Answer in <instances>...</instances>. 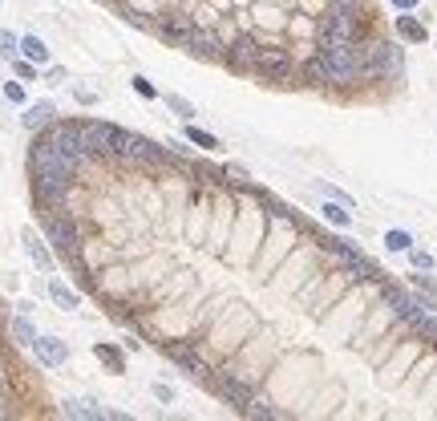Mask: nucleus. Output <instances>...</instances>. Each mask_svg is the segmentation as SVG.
I'll list each match as a JSON object with an SVG mask.
<instances>
[{"label": "nucleus", "mask_w": 437, "mask_h": 421, "mask_svg": "<svg viewBox=\"0 0 437 421\" xmlns=\"http://www.w3.org/2000/svg\"><path fill=\"white\" fill-rule=\"evenodd\" d=\"M324 69L332 85H352L364 77V61H360V45L356 41H324Z\"/></svg>", "instance_id": "nucleus-1"}, {"label": "nucleus", "mask_w": 437, "mask_h": 421, "mask_svg": "<svg viewBox=\"0 0 437 421\" xmlns=\"http://www.w3.org/2000/svg\"><path fill=\"white\" fill-rule=\"evenodd\" d=\"M29 170L33 174H57V178H73L82 163H73L53 138H49V130H37V142L29 146Z\"/></svg>", "instance_id": "nucleus-2"}, {"label": "nucleus", "mask_w": 437, "mask_h": 421, "mask_svg": "<svg viewBox=\"0 0 437 421\" xmlns=\"http://www.w3.org/2000/svg\"><path fill=\"white\" fill-rule=\"evenodd\" d=\"M41 227H45V239L57 248V255H65L69 263L82 259V231H77V223L61 207H57V215H53V210H41Z\"/></svg>", "instance_id": "nucleus-3"}, {"label": "nucleus", "mask_w": 437, "mask_h": 421, "mask_svg": "<svg viewBox=\"0 0 437 421\" xmlns=\"http://www.w3.org/2000/svg\"><path fill=\"white\" fill-rule=\"evenodd\" d=\"M114 158H122V163H138V167H154V163L178 167V158L171 154V150L154 146L150 138H142V134H130V130H118V150H114Z\"/></svg>", "instance_id": "nucleus-4"}, {"label": "nucleus", "mask_w": 437, "mask_h": 421, "mask_svg": "<svg viewBox=\"0 0 437 421\" xmlns=\"http://www.w3.org/2000/svg\"><path fill=\"white\" fill-rule=\"evenodd\" d=\"M45 130H49V138H53L73 163L86 167L89 158H93V150H89V122H57V118H53Z\"/></svg>", "instance_id": "nucleus-5"}, {"label": "nucleus", "mask_w": 437, "mask_h": 421, "mask_svg": "<svg viewBox=\"0 0 437 421\" xmlns=\"http://www.w3.org/2000/svg\"><path fill=\"white\" fill-rule=\"evenodd\" d=\"M360 61H364V77H401V69H405L401 49L385 41L360 45Z\"/></svg>", "instance_id": "nucleus-6"}, {"label": "nucleus", "mask_w": 437, "mask_h": 421, "mask_svg": "<svg viewBox=\"0 0 437 421\" xmlns=\"http://www.w3.org/2000/svg\"><path fill=\"white\" fill-rule=\"evenodd\" d=\"M251 69L263 73L267 82H288V77H292V53H288V49H279V45H260V53H255Z\"/></svg>", "instance_id": "nucleus-7"}, {"label": "nucleus", "mask_w": 437, "mask_h": 421, "mask_svg": "<svg viewBox=\"0 0 437 421\" xmlns=\"http://www.w3.org/2000/svg\"><path fill=\"white\" fill-rule=\"evenodd\" d=\"M324 41H356L360 37V12L356 8H332L328 21L320 25Z\"/></svg>", "instance_id": "nucleus-8"}, {"label": "nucleus", "mask_w": 437, "mask_h": 421, "mask_svg": "<svg viewBox=\"0 0 437 421\" xmlns=\"http://www.w3.org/2000/svg\"><path fill=\"white\" fill-rule=\"evenodd\" d=\"M69 182H73V178H57V174H33V195H37V207H41V210L61 207V199L69 195Z\"/></svg>", "instance_id": "nucleus-9"}, {"label": "nucleus", "mask_w": 437, "mask_h": 421, "mask_svg": "<svg viewBox=\"0 0 437 421\" xmlns=\"http://www.w3.org/2000/svg\"><path fill=\"white\" fill-rule=\"evenodd\" d=\"M186 49L199 53V57H207V61H227V41L218 37L215 29H199L195 25V33L186 37Z\"/></svg>", "instance_id": "nucleus-10"}, {"label": "nucleus", "mask_w": 437, "mask_h": 421, "mask_svg": "<svg viewBox=\"0 0 437 421\" xmlns=\"http://www.w3.org/2000/svg\"><path fill=\"white\" fill-rule=\"evenodd\" d=\"M385 300H389V308H393L401 320H413V316H421L425 308H434V296H429V300H421V296H409V292H401V288H389Z\"/></svg>", "instance_id": "nucleus-11"}, {"label": "nucleus", "mask_w": 437, "mask_h": 421, "mask_svg": "<svg viewBox=\"0 0 437 421\" xmlns=\"http://www.w3.org/2000/svg\"><path fill=\"white\" fill-rule=\"evenodd\" d=\"M33 352H37V361L49 365V369H57V365H65V361H69V344H65L61 337H41V333H37Z\"/></svg>", "instance_id": "nucleus-12"}, {"label": "nucleus", "mask_w": 437, "mask_h": 421, "mask_svg": "<svg viewBox=\"0 0 437 421\" xmlns=\"http://www.w3.org/2000/svg\"><path fill=\"white\" fill-rule=\"evenodd\" d=\"M89 150H93V158L101 154V158H114V150H118V126H110V122H89Z\"/></svg>", "instance_id": "nucleus-13"}, {"label": "nucleus", "mask_w": 437, "mask_h": 421, "mask_svg": "<svg viewBox=\"0 0 437 421\" xmlns=\"http://www.w3.org/2000/svg\"><path fill=\"white\" fill-rule=\"evenodd\" d=\"M211 389H215V393H223V397H227L231 405H239V409H243V405L255 397V393H251V385H247V381H239L235 373H223V377H215V381H211Z\"/></svg>", "instance_id": "nucleus-14"}, {"label": "nucleus", "mask_w": 437, "mask_h": 421, "mask_svg": "<svg viewBox=\"0 0 437 421\" xmlns=\"http://www.w3.org/2000/svg\"><path fill=\"white\" fill-rule=\"evenodd\" d=\"M166 352H171V361H178L190 377H199V381H207L211 377V369H207V361L190 348V344H166Z\"/></svg>", "instance_id": "nucleus-15"}, {"label": "nucleus", "mask_w": 437, "mask_h": 421, "mask_svg": "<svg viewBox=\"0 0 437 421\" xmlns=\"http://www.w3.org/2000/svg\"><path fill=\"white\" fill-rule=\"evenodd\" d=\"M154 29H158L162 37H171V41L186 45V37L195 33V21H190V16H182V12H162V16L154 21Z\"/></svg>", "instance_id": "nucleus-16"}, {"label": "nucleus", "mask_w": 437, "mask_h": 421, "mask_svg": "<svg viewBox=\"0 0 437 421\" xmlns=\"http://www.w3.org/2000/svg\"><path fill=\"white\" fill-rule=\"evenodd\" d=\"M255 53H260V41L255 37H235V41L227 45V61L235 65V69H251V61H255Z\"/></svg>", "instance_id": "nucleus-17"}, {"label": "nucleus", "mask_w": 437, "mask_h": 421, "mask_svg": "<svg viewBox=\"0 0 437 421\" xmlns=\"http://www.w3.org/2000/svg\"><path fill=\"white\" fill-rule=\"evenodd\" d=\"M61 418H77V421H97V418H105L101 409H97V401H61Z\"/></svg>", "instance_id": "nucleus-18"}, {"label": "nucleus", "mask_w": 437, "mask_h": 421, "mask_svg": "<svg viewBox=\"0 0 437 421\" xmlns=\"http://www.w3.org/2000/svg\"><path fill=\"white\" fill-rule=\"evenodd\" d=\"M53 118H57V106L53 101H37V106H29V114L21 122H25V130H45Z\"/></svg>", "instance_id": "nucleus-19"}, {"label": "nucleus", "mask_w": 437, "mask_h": 421, "mask_svg": "<svg viewBox=\"0 0 437 421\" xmlns=\"http://www.w3.org/2000/svg\"><path fill=\"white\" fill-rule=\"evenodd\" d=\"M21 53H25L33 65H45V61H49V45H45L37 33H25V37H21Z\"/></svg>", "instance_id": "nucleus-20"}, {"label": "nucleus", "mask_w": 437, "mask_h": 421, "mask_svg": "<svg viewBox=\"0 0 437 421\" xmlns=\"http://www.w3.org/2000/svg\"><path fill=\"white\" fill-rule=\"evenodd\" d=\"M49 296H53V304L61 312H77V292H69L61 280H49Z\"/></svg>", "instance_id": "nucleus-21"}, {"label": "nucleus", "mask_w": 437, "mask_h": 421, "mask_svg": "<svg viewBox=\"0 0 437 421\" xmlns=\"http://www.w3.org/2000/svg\"><path fill=\"white\" fill-rule=\"evenodd\" d=\"M12 340H16V344H29V348H33V340H37V328L29 324V312L12 316Z\"/></svg>", "instance_id": "nucleus-22"}, {"label": "nucleus", "mask_w": 437, "mask_h": 421, "mask_svg": "<svg viewBox=\"0 0 437 421\" xmlns=\"http://www.w3.org/2000/svg\"><path fill=\"white\" fill-rule=\"evenodd\" d=\"M320 215H324L328 223H336V227H349V223H352V207L336 203V199H332V203H324V207H320Z\"/></svg>", "instance_id": "nucleus-23"}, {"label": "nucleus", "mask_w": 437, "mask_h": 421, "mask_svg": "<svg viewBox=\"0 0 437 421\" xmlns=\"http://www.w3.org/2000/svg\"><path fill=\"white\" fill-rule=\"evenodd\" d=\"M25 248H29V255H33V263L41 267V272H49L53 267V259H49V252H45V243L33 235V231H25Z\"/></svg>", "instance_id": "nucleus-24"}, {"label": "nucleus", "mask_w": 437, "mask_h": 421, "mask_svg": "<svg viewBox=\"0 0 437 421\" xmlns=\"http://www.w3.org/2000/svg\"><path fill=\"white\" fill-rule=\"evenodd\" d=\"M397 33H401L405 41H425V25L413 21V16H397Z\"/></svg>", "instance_id": "nucleus-25"}, {"label": "nucleus", "mask_w": 437, "mask_h": 421, "mask_svg": "<svg viewBox=\"0 0 437 421\" xmlns=\"http://www.w3.org/2000/svg\"><path fill=\"white\" fill-rule=\"evenodd\" d=\"M304 77L312 85H328V69H324V57H308L304 61Z\"/></svg>", "instance_id": "nucleus-26"}, {"label": "nucleus", "mask_w": 437, "mask_h": 421, "mask_svg": "<svg viewBox=\"0 0 437 421\" xmlns=\"http://www.w3.org/2000/svg\"><path fill=\"white\" fill-rule=\"evenodd\" d=\"M93 352H97V357H101V361H105V365H110L114 373H122V369H126V357H122V352L114 348V344H97Z\"/></svg>", "instance_id": "nucleus-27"}, {"label": "nucleus", "mask_w": 437, "mask_h": 421, "mask_svg": "<svg viewBox=\"0 0 437 421\" xmlns=\"http://www.w3.org/2000/svg\"><path fill=\"white\" fill-rule=\"evenodd\" d=\"M186 142H195L199 150H218V138L207 134V130H199V126H186Z\"/></svg>", "instance_id": "nucleus-28"}, {"label": "nucleus", "mask_w": 437, "mask_h": 421, "mask_svg": "<svg viewBox=\"0 0 437 421\" xmlns=\"http://www.w3.org/2000/svg\"><path fill=\"white\" fill-rule=\"evenodd\" d=\"M243 413H247V418H263V421H275V418H279V409H271V405H267V401H260V397H251V401L243 405Z\"/></svg>", "instance_id": "nucleus-29"}, {"label": "nucleus", "mask_w": 437, "mask_h": 421, "mask_svg": "<svg viewBox=\"0 0 437 421\" xmlns=\"http://www.w3.org/2000/svg\"><path fill=\"white\" fill-rule=\"evenodd\" d=\"M409 324H413V328H417V333H421L425 340H434V344H437V316H429V312H421V316H413Z\"/></svg>", "instance_id": "nucleus-30"}, {"label": "nucleus", "mask_w": 437, "mask_h": 421, "mask_svg": "<svg viewBox=\"0 0 437 421\" xmlns=\"http://www.w3.org/2000/svg\"><path fill=\"white\" fill-rule=\"evenodd\" d=\"M385 248L389 252H409L413 248V235L409 231H385Z\"/></svg>", "instance_id": "nucleus-31"}, {"label": "nucleus", "mask_w": 437, "mask_h": 421, "mask_svg": "<svg viewBox=\"0 0 437 421\" xmlns=\"http://www.w3.org/2000/svg\"><path fill=\"white\" fill-rule=\"evenodd\" d=\"M16 53H21V41H16V33L0 29V61H12Z\"/></svg>", "instance_id": "nucleus-32"}, {"label": "nucleus", "mask_w": 437, "mask_h": 421, "mask_svg": "<svg viewBox=\"0 0 437 421\" xmlns=\"http://www.w3.org/2000/svg\"><path fill=\"white\" fill-rule=\"evenodd\" d=\"M166 106H171V110H175L178 118H186V122H190V118H195V106H190V101H186V97H178V93H171V97H166Z\"/></svg>", "instance_id": "nucleus-33"}, {"label": "nucleus", "mask_w": 437, "mask_h": 421, "mask_svg": "<svg viewBox=\"0 0 437 421\" xmlns=\"http://www.w3.org/2000/svg\"><path fill=\"white\" fill-rule=\"evenodd\" d=\"M12 65H16V77H21V82H33V77H37V65H33L29 57H12Z\"/></svg>", "instance_id": "nucleus-34"}, {"label": "nucleus", "mask_w": 437, "mask_h": 421, "mask_svg": "<svg viewBox=\"0 0 437 421\" xmlns=\"http://www.w3.org/2000/svg\"><path fill=\"white\" fill-rule=\"evenodd\" d=\"M4 97H8L12 106H25V85L21 82H4Z\"/></svg>", "instance_id": "nucleus-35"}, {"label": "nucleus", "mask_w": 437, "mask_h": 421, "mask_svg": "<svg viewBox=\"0 0 437 421\" xmlns=\"http://www.w3.org/2000/svg\"><path fill=\"white\" fill-rule=\"evenodd\" d=\"M409 255H413V267H417V272H429V267H434V255L429 252H413V248H409Z\"/></svg>", "instance_id": "nucleus-36"}, {"label": "nucleus", "mask_w": 437, "mask_h": 421, "mask_svg": "<svg viewBox=\"0 0 437 421\" xmlns=\"http://www.w3.org/2000/svg\"><path fill=\"white\" fill-rule=\"evenodd\" d=\"M413 284H417L425 296H437V280H434V276H425V272H421V276H413Z\"/></svg>", "instance_id": "nucleus-37"}, {"label": "nucleus", "mask_w": 437, "mask_h": 421, "mask_svg": "<svg viewBox=\"0 0 437 421\" xmlns=\"http://www.w3.org/2000/svg\"><path fill=\"white\" fill-rule=\"evenodd\" d=\"M134 89H138V93H142V97H150V101H154V97H158V89H154V85L146 82V77H134Z\"/></svg>", "instance_id": "nucleus-38"}, {"label": "nucleus", "mask_w": 437, "mask_h": 421, "mask_svg": "<svg viewBox=\"0 0 437 421\" xmlns=\"http://www.w3.org/2000/svg\"><path fill=\"white\" fill-rule=\"evenodd\" d=\"M73 97H77L82 106H97V93H93V89H73Z\"/></svg>", "instance_id": "nucleus-39"}, {"label": "nucleus", "mask_w": 437, "mask_h": 421, "mask_svg": "<svg viewBox=\"0 0 437 421\" xmlns=\"http://www.w3.org/2000/svg\"><path fill=\"white\" fill-rule=\"evenodd\" d=\"M154 397H158V401H166V405H171V401H175V389H171V385H154Z\"/></svg>", "instance_id": "nucleus-40"}, {"label": "nucleus", "mask_w": 437, "mask_h": 421, "mask_svg": "<svg viewBox=\"0 0 437 421\" xmlns=\"http://www.w3.org/2000/svg\"><path fill=\"white\" fill-rule=\"evenodd\" d=\"M223 174H227V178H231V182H239V187H243V182H247V174H243V170H239V167H227V170H223Z\"/></svg>", "instance_id": "nucleus-41"}, {"label": "nucleus", "mask_w": 437, "mask_h": 421, "mask_svg": "<svg viewBox=\"0 0 437 421\" xmlns=\"http://www.w3.org/2000/svg\"><path fill=\"white\" fill-rule=\"evenodd\" d=\"M393 8H401V12H413V8H417V0H393Z\"/></svg>", "instance_id": "nucleus-42"}, {"label": "nucleus", "mask_w": 437, "mask_h": 421, "mask_svg": "<svg viewBox=\"0 0 437 421\" xmlns=\"http://www.w3.org/2000/svg\"><path fill=\"white\" fill-rule=\"evenodd\" d=\"M332 8H356L360 12V0H332Z\"/></svg>", "instance_id": "nucleus-43"}, {"label": "nucleus", "mask_w": 437, "mask_h": 421, "mask_svg": "<svg viewBox=\"0 0 437 421\" xmlns=\"http://www.w3.org/2000/svg\"><path fill=\"white\" fill-rule=\"evenodd\" d=\"M0 397H4V373H0Z\"/></svg>", "instance_id": "nucleus-44"}]
</instances>
